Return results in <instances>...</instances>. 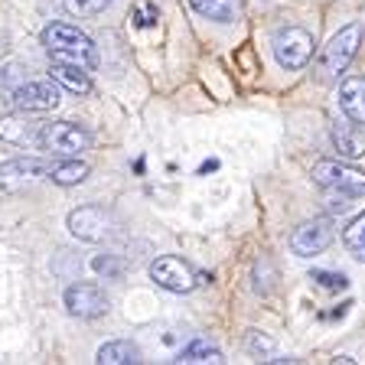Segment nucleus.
<instances>
[{"label": "nucleus", "instance_id": "obj_21", "mask_svg": "<svg viewBox=\"0 0 365 365\" xmlns=\"http://www.w3.org/2000/svg\"><path fill=\"white\" fill-rule=\"evenodd\" d=\"M114 0H62V7L72 16H98L105 7H111Z\"/></svg>", "mask_w": 365, "mask_h": 365}, {"label": "nucleus", "instance_id": "obj_16", "mask_svg": "<svg viewBox=\"0 0 365 365\" xmlns=\"http://www.w3.org/2000/svg\"><path fill=\"white\" fill-rule=\"evenodd\" d=\"M91 173V167L78 157H53V167H49V180L56 186H78L85 182Z\"/></svg>", "mask_w": 365, "mask_h": 365}, {"label": "nucleus", "instance_id": "obj_22", "mask_svg": "<svg viewBox=\"0 0 365 365\" xmlns=\"http://www.w3.org/2000/svg\"><path fill=\"white\" fill-rule=\"evenodd\" d=\"M313 284L323 290H342L349 287V281H346V274H336V271H313Z\"/></svg>", "mask_w": 365, "mask_h": 365}, {"label": "nucleus", "instance_id": "obj_10", "mask_svg": "<svg viewBox=\"0 0 365 365\" xmlns=\"http://www.w3.org/2000/svg\"><path fill=\"white\" fill-rule=\"evenodd\" d=\"M62 304H66V310L78 319H98L108 313V294L98 287V284L78 281V284H72V287H66Z\"/></svg>", "mask_w": 365, "mask_h": 365}, {"label": "nucleus", "instance_id": "obj_18", "mask_svg": "<svg viewBox=\"0 0 365 365\" xmlns=\"http://www.w3.org/2000/svg\"><path fill=\"white\" fill-rule=\"evenodd\" d=\"M192 10L215 23H232L238 16V0H190Z\"/></svg>", "mask_w": 365, "mask_h": 365}, {"label": "nucleus", "instance_id": "obj_15", "mask_svg": "<svg viewBox=\"0 0 365 365\" xmlns=\"http://www.w3.org/2000/svg\"><path fill=\"white\" fill-rule=\"evenodd\" d=\"M339 108L356 124H365V78H346L339 85Z\"/></svg>", "mask_w": 365, "mask_h": 365}, {"label": "nucleus", "instance_id": "obj_11", "mask_svg": "<svg viewBox=\"0 0 365 365\" xmlns=\"http://www.w3.org/2000/svg\"><path fill=\"white\" fill-rule=\"evenodd\" d=\"M333 222L329 219H310L304 225L294 228L290 235V248H294L297 258H313V255H323V251L333 245Z\"/></svg>", "mask_w": 365, "mask_h": 365}, {"label": "nucleus", "instance_id": "obj_9", "mask_svg": "<svg viewBox=\"0 0 365 365\" xmlns=\"http://www.w3.org/2000/svg\"><path fill=\"white\" fill-rule=\"evenodd\" d=\"M66 225L78 242H91V245L111 238V232H114L111 212H105L101 205H78V209H72L68 219H66Z\"/></svg>", "mask_w": 365, "mask_h": 365}, {"label": "nucleus", "instance_id": "obj_19", "mask_svg": "<svg viewBox=\"0 0 365 365\" xmlns=\"http://www.w3.org/2000/svg\"><path fill=\"white\" fill-rule=\"evenodd\" d=\"M342 245L349 248L352 258L365 261V212H359L356 219L346 225V232H342Z\"/></svg>", "mask_w": 365, "mask_h": 365}, {"label": "nucleus", "instance_id": "obj_2", "mask_svg": "<svg viewBox=\"0 0 365 365\" xmlns=\"http://www.w3.org/2000/svg\"><path fill=\"white\" fill-rule=\"evenodd\" d=\"M43 49L49 53V62H68V66H82L88 72L98 68L95 39L72 23H49L43 30Z\"/></svg>", "mask_w": 365, "mask_h": 365}, {"label": "nucleus", "instance_id": "obj_12", "mask_svg": "<svg viewBox=\"0 0 365 365\" xmlns=\"http://www.w3.org/2000/svg\"><path fill=\"white\" fill-rule=\"evenodd\" d=\"M46 121H39L33 111H10L0 118V140L10 147H39V130Z\"/></svg>", "mask_w": 365, "mask_h": 365}, {"label": "nucleus", "instance_id": "obj_6", "mask_svg": "<svg viewBox=\"0 0 365 365\" xmlns=\"http://www.w3.org/2000/svg\"><path fill=\"white\" fill-rule=\"evenodd\" d=\"M49 167H53V160H39V157L7 160V163H0V190L4 192L33 190L36 182L49 180Z\"/></svg>", "mask_w": 365, "mask_h": 365}, {"label": "nucleus", "instance_id": "obj_17", "mask_svg": "<svg viewBox=\"0 0 365 365\" xmlns=\"http://www.w3.org/2000/svg\"><path fill=\"white\" fill-rule=\"evenodd\" d=\"M95 362H101V365H134V362H140V349H137L130 339H111V342H105V346H98Z\"/></svg>", "mask_w": 365, "mask_h": 365}, {"label": "nucleus", "instance_id": "obj_8", "mask_svg": "<svg viewBox=\"0 0 365 365\" xmlns=\"http://www.w3.org/2000/svg\"><path fill=\"white\" fill-rule=\"evenodd\" d=\"M150 277L157 287L170 290V294H190L192 287H199V271L176 255H160L150 264Z\"/></svg>", "mask_w": 365, "mask_h": 365}, {"label": "nucleus", "instance_id": "obj_20", "mask_svg": "<svg viewBox=\"0 0 365 365\" xmlns=\"http://www.w3.org/2000/svg\"><path fill=\"white\" fill-rule=\"evenodd\" d=\"M176 362H215V365H219V362H225V356H222L215 346H209L205 339H192L190 346L180 352V359H176Z\"/></svg>", "mask_w": 365, "mask_h": 365}, {"label": "nucleus", "instance_id": "obj_14", "mask_svg": "<svg viewBox=\"0 0 365 365\" xmlns=\"http://www.w3.org/2000/svg\"><path fill=\"white\" fill-rule=\"evenodd\" d=\"M333 147L342 160H362L365 157V128L356 121L336 124L333 128Z\"/></svg>", "mask_w": 365, "mask_h": 365}, {"label": "nucleus", "instance_id": "obj_5", "mask_svg": "<svg viewBox=\"0 0 365 365\" xmlns=\"http://www.w3.org/2000/svg\"><path fill=\"white\" fill-rule=\"evenodd\" d=\"M313 182L329 192H339L342 199L365 196V170L352 167V163H339V160H319V163H313Z\"/></svg>", "mask_w": 365, "mask_h": 365}, {"label": "nucleus", "instance_id": "obj_4", "mask_svg": "<svg viewBox=\"0 0 365 365\" xmlns=\"http://www.w3.org/2000/svg\"><path fill=\"white\" fill-rule=\"evenodd\" d=\"M91 147V130L76 121H46L39 130V150L49 157H78Z\"/></svg>", "mask_w": 365, "mask_h": 365}, {"label": "nucleus", "instance_id": "obj_3", "mask_svg": "<svg viewBox=\"0 0 365 365\" xmlns=\"http://www.w3.org/2000/svg\"><path fill=\"white\" fill-rule=\"evenodd\" d=\"M362 23H349V26H342L327 46H323V53L317 59V78L319 82H336V78L349 68V62L359 56V46H362Z\"/></svg>", "mask_w": 365, "mask_h": 365}, {"label": "nucleus", "instance_id": "obj_25", "mask_svg": "<svg viewBox=\"0 0 365 365\" xmlns=\"http://www.w3.org/2000/svg\"><path fill=\"white\" fill-rule=\"evenodd\" d=\"M91 267H95L98 274H118V271H121V264H118L111 255H105V258H95V261H91Z\"/></svg>", "mask_w": 365, "mask_h": 365}, {"label": "nucleus", "instance_id": "obj_13", "mask_svg": "<svg viewBox=\"0 0 365 365\" xmlns=\"http://www.w3.org/2000/svg\"><path fill=\"white\" fill-rule=\"evenodd\" d=\"M49 78H53L62 91H72V95H78V98L91 95V88H95L88 68L68 66V62H49Z\"/></svg>", "mask_w": 365, "mask_h": 365}, {"label": "nucleus", "instance_id": "obj_23", "mask_svg": "<svg viewBox=\"0 0 365 365\" xmlns=\"http://www.w3.org/2000/svg\"><path fill=\"white\" fill-rule=\"evenodd\" d=\"M248 349L255 352V356H261V352H271V349H274V342L264 339L258 329H248Z\"/></svg>", "mask_w": 365, "mask_h": 365}, {"label": "nucleus", "instance_id": "obj_1", "mask_svg": "<svg viewBox=\"0 0 365 365\" xmlns=\"http://www.w3.org/2000/svg\"><path fill=\"white\" fill-rule=\"evenodd\" d=\"M0 101H7L16 111L46 114L59 108L62 88L49 76H30L23 62H7L0 66Z\"/></svg>", "mask_w": 365, "mask_h": 365}, {"label": "nucleus", "instance_id": "obj_7", "mask_svg": "<svg viewBox=\"0 0 365 365\" xmlns=\"http://www.w3.org/2000/svg\"><path fill=\"white\" fill-rule=\"evenodd\" d=\"M274 56L281 62L284 68L297 72V68H304L307 62L313 59V33L304 30V26H284V30L274 33Z\"/></svg>", "mask_w": 365, "mask_h": 365}, {"label": "nucleus", "instance_id": "obj_24", "mask_svg": "<svg viewBox=\"0 0 365 365\" xmlns=\"http://www.w3.org/2000/svg\"><path fill=\"white\" fill-rule=\"evenodd\" d=\"M134 20H137V26H153V23H157V7H153V4H144V7L134 14Z\"/></svg>", "mask_w": 365, "mask_h": 365}]
</instances>
